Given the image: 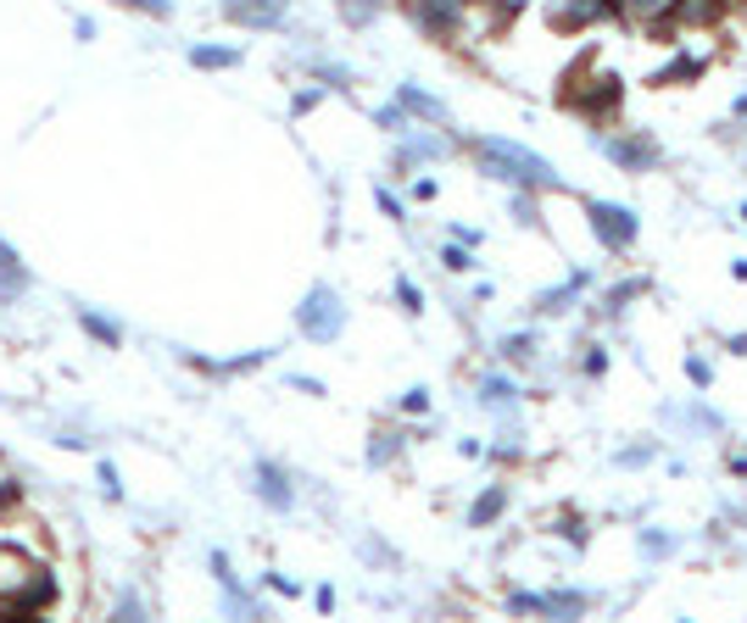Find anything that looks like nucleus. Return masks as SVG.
<instances>
[{
  "label": "nucleus",
  "instance_id": "obj_5",
  "mask_svg": "<svg viewBox=\"0 0 747 623\" xmlns=\"http://www.w3.org/2000/svg\"><path fill=\"white\" fill-rule=\"evenodd\" d=\"M46 601H51V584L40 579V584H29V590L12 601V617H23V612H34V606H46Z\"/></svg>",
  "mask_w": 747,
  "mask_h": 623
},
{
  "label": "nucleus",
  "instance_id": "obj_1",
  "mask_svg": "<svg viewBox=\"0 0 747 623\" xmlns=\"http://www.w3.org/2000/svg\"><path fill=\"white\" fill-rule=\"evenodd\" d=\"M475 151H480V162H486L497 179H514V184H558V173H552L541 157H530L525 145H508V140H475Z\"/></svg>",
  "mask_w": 747,
  "mask_h": 623
},
{
  "label": "nucleus",
  "instance_id": "obj_9",
  "mask_svg": "<svg viewBox=\"0 0 747 623\" xmlns=\"http://www.w3.org/2000/svg\"><path fill=\"white\" fill-rule=\"evenodd\" d=\"M614 157H619L625 168H647V162H653V151H647V145H614Z\"/></svg>",
  "mask_w": 747,
  "mask_h": 623
},
{
  "label": "nucleus",
  "instance_id": "obj_10",
  "mask_svg": "<svg viewBox=\"0 0 747 623\" xmlns=\"http://www.w3.org/2000/svg\"><path fill=\"white\" fill-rule=\"evenodd\" d=\"M262 495H268L273 506H285V501H290V490L279 484V473H273V468H262Z\"/></svg>",
  "mask_w": 747,
  "mask_h": 623
},
{
  "label": "nucleus",
  "instance_id": "obj_6",
  "mask_svg": "<svg viewBox=\"0 0 747 623\" xmlns=\"http://www.w3.org/2000/svg\"><path fill=\"white\" fill-rule=\"evenodd\" d=\"M340 12H346V23H374V12H380V0H340Z\"/></svg>",
  "mask_w": 747,
  "mask_h": 623
},
{
  "label": "nucleus",
  "instance_id": "obj_4",
  "mask_svg": "<svg viewBox=\"0 0 747 623\" xmlns=\"http://www.w3.org/2000/svg\"><path fill=\"white\" fill-rule=\"evenodd\" d=\"M591 229L608 240V245H630V234H636V218L625 212V207H608V201H591Z\"/></svg>",
  "mask_w": 747,
  "mask_h": 623
},
{
  "label": "nucleus",
  "instance_id": "obj_7",
  "mask_svg": "<svg viewBox=\"0 0 747 623\" xmlns=\"http://www.w3.org/2000/svg\"><path fill=\"white\" fill-rule=\"evenodd\" d=\"M502 501H508V495H502V490H491V495H480V501H475V512H469V518H475V523H491V518L502 512Z\"/></svg>",
  "mask_w": 747,
  "mask_h": 623
},
{
  "label": "nucleus",
  "instance_id": "obj_8",
  "mask_svg": "<svg viewBox=\"0 0 747 623\" xmlns=\"http://www.w3.org/2000/svg\"><path fill=\"white\" fill-rule=\"evenodd\" d=\"M402 101H408L414 112H425V118H447V107H441V101H430V96H419V90H402Z\"/></svg>",
  "mask_w": 747,
  "mask_h": 623
},
{
  "label": "nucleus",
  "instance_id": "obj_13",
  "mask_svg": "<svg viewBox=\"0 0 747 623\" xmlns=\"http://www.w3.org/2000/svg\"><path fill=\"white\" fill-rule=\"evenodd\" d=\"M129 7H146V12H157V18H168V0H129Z\"/></svg>",
  "mask_w": 747,
  "mask_h": 623
},
{
  "label": "nucleus",
  "instance_id": "obj_11",
  "mask_svg": "<svg viewBox=\"0 0 747 623\" xmlns=\"http://www.w3.org/2000/svg\"><path fill=\"white\" fill-rule=\"evenodd\" d=\"M625 7H630V12H641V18H658V12H669V7H675V0H625Z\"/></svg>",
  "mask_w": 747,
  "mask_h": 623
},
{
  "label": "nucleus",
  "instance_id": "obj_3",
  "mask_svg": "<svg viewBox=\"0 0 747 623\" xmlns=\"http://www.w3.org/2000/svg\"><path fill=\"white\" fill-rule=\"evenodd\" d=\"M229 23H251V29H273L285 18V0H223Z\"/></svg>",
  "mask_w": 747,
  "mask_h": 623
},
{
  "label": "nucleus",
  "instance_id": "obj_12",
  "mask_svg": "<svg viewBox=\"0 0 747 623\" xmlns=\"http://www.w3.org/2000/svg\"><path fill=\"white\" fill-rule=\"evenodd\" d=\"M235 51H196V68H229Z\"/></svg>",
  "mask_w": 747,
  "mask_h": 623
},
{
  "label": "nucleus",
  "instance_id": "obj_2",
  "mask_svg": "<svg viewBox=\"0 0 747 623\" xmlns=\"http://www.w3.org/2000/svg\"><path fill=\"white\" fill-rule=\"evenodd\" d=\"M340 323H346V312H340L335 290H312V295H307V307H301V329H307L312 340H335V334H340Z\"/></svg>",
  "mask_w": 747,
  "mask_h": 623
}]
</instances>
